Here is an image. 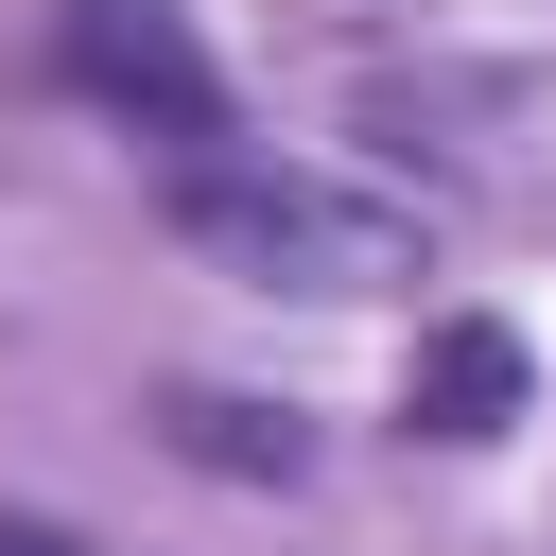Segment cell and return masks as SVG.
I'll return each mask as SVG.
<instances>
[{
    "label": "cell",
    "instance_id": "cell-5",
    "mask_svg": "<svg viewBox=\"0 0 556 556\" xmlns=\"http://www.w3.org/2000/svg\"><path fill=\"white\" fill-rule=\"evenodd\" d=\"M0 556H87V539H52V521H0Z\"/></svg>",
    "mask_w": 556,
    "mask_h": 556
},
{
    "label": "cell",
    "instance_id": "cell-1",
    "mask_svg": "<svg viewBox=\"0 0 556 556\" xmlns=\"http://www.w3.org/2000/svg\"><path fill=\"white\" fill-rule=\"evenodd\" d=\"M156 226L261 295H400L417 278V208L382 191H330V174H278V156H174Z\"/></svg>",
    "mask_w": 556,
    "mask_h": 556
},
{
    "label": "cell",
    "instance_id": "cell-3",
    "mask_svg": "<svg viewBox=\"0 0 556 556\" xmlns=\"http://www.w3.org/2000/svg\"><path fill=\"white\" fill-rule=\"evenodd\" d=\"M521 400H539V365H521V330H504V313H434V330H417V365H400V434H434V452L521 434Z\"/></svg>",
    "mask_w": 556,
    "mask_h": 556
},
{
    "label": "cell",
    "instance_id": "cell-2",
    "mask_svg": "<svg viewBox=\"0 0 556 556\" xmlns=\"http://www.w3.org/2000/svg\"><path fill=\"white\" fill-rule=\"evenodd\" d=\"M52 70L104 104V122H139V139H174V156H226V70L174 35V0H70V35H52Z\"/></svg>",
    "mask_w": 556,
    "mask_h": 556
},
{
    "label": "cell",
    "instance_id": "cell-4",
    "mask_svg": "<svg viewBox=\"0 0 556 556\" xmlns=\"http://www.w3.org/2000/svg\"><path fill=\"white\" fill-rule=\"evenodd\" d=\"M156 434H174L191 469H226V486H295V469H313V417L226 400V382H174V400H156Z\"/></svg>",
    "mask_w": 556,
    "mask_h": 556
}]
</instances>
